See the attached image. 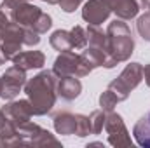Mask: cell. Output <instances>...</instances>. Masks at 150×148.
<instances>
[{"label":"cell","mask_w":150,"mask_h":148,"mask_svg":"<svg viewBox=\"0 0 150 148\" xmlns=\"http://www.w3.org/2000/svg\"><path fill=\"white\" fill-rule=\"evenodd\" d=\"M112 14V9L103 0H87L82 7V19L89 25H101Z\"/></svg>","instance_id":"11"},{"label":"cell","mask_w":150,"mask_h":148,"mask_svg":"<svg viewBox=\"0 0 150 148\" xmlns=\"http://www.w3.org/2000/svg\"><path fill=\"white\" fill-rule=\"evenodd\" d=\"M133 136L136 143L143 148H150V111L143 115L133 127Z\"/></svg>","instance_id":"18"},{"label":"cell","mask_w":150,"mask_h":148,"mask_svg":"<svg viewBox=\"0 0 150 148\" xmlns=\"http://www.w3.org/2000/svg\"><path fill=\"white\" fill-rule=\"evenodd\" d=\"M2 118H4V113H2V110H0V122H2Z\"/></svg>","instance_id":"32"},{"label":"cell","mask_w":150,"mask_h":148,"mask_svg":"<svg viewBox=\"0 0 150 148\" xmlns=\"http://www.w3.org/2000/svg\"><path fill=\"white\" fill-rule=\"evenodd\" d=\"M40 44V35L33 30L23 28L18 23H9V26L0 33V54L5 61H12L16 54L21 52V49L33 47Z\"/></svg>","instance_id":"3"},{"label":"cell","mask_w":150,"mask_h":148,"mask_svg":"<svg viewBox=\"0 0 150 148\" xmlns=\"http://www.w3.org/2000/svg\"><path fill=\"white\" fill-rule=\"evenodd\" d=\"M134 2L138 4V7H140V9H147V5H149L150 0H134Z\"/></svg>","instance_id":"29"},{"label":"cell","mask_w":150,"mask_h":148,"mask_svg":"<svg viewBox=\"0 0 150 148\" xmlns=\"http://www.w3.org/2000/svg\"><path fill=\"white\" fill-rule=\"evenodd\" d=\"M19 145H23L19 129L12 122H9L4 115L0 122V147H19Z\"/></svg>","instance_id":"16"},{"label":"cell","mask_w":150,"mask_h":148,"mask_svg":"<svg viewBox=\"0 0 150 148\" xmlns=\"http://www.w3.org/2000/svg\"><path fill=\"white\" fill-rule=\"evenodd\" d=\"M86 32H87V45L107 51V32H103L96 25H89L86 28ZM107 54H108V51H107Z\"/></svg>","instance_id":"20"},{"label":"cell","mask_w":150,"mask_h":148,"mask_svg":"<svg viewBox=\"0 0 150 148\" xmlns=\"http://www.w3.org/2000/svg\"><path fill=\"white\" fill-rule=\"evenodd\" d=\"M143 80V65L142 63H129L120 72L117 78H113L107 89H110L117 96L119 101H126L133 89H136Z\"/></svg>","instance_id":"5"},{"label":"cell","mask_w":150,"mask_h":148,"mask_svg":"<svg viewBox=\"0 0 150 148\" xmlns=\"http://www.w3.org/2000/svg\"><path fill=\"white\" fill-rule=\"evenodd\" d=\"M12 63L23 70H40L45 65V54L40 51H25L12 58Z\"/></svg>","instance_id":"14"},{"label":"cell","mask_w":150,"mask_h":148,"mask_svg":"<svg viewBox=\"0 0 150 148\" xmlns=\"http://www.w3.org/2000/svg\"><path fill=\"white\" fill-rule=\"evenodd\" d=\"M18 129H19V134H21V141L26 147H47V145L61 147V143L54 138V134H51L47 129L40 127L38 124L26 122V124L19 125Z\"/></svg>","instance_id":"7"},{"label":"cell","mask_w":150,"mask_h":148,"mask_svg":"<svg viewBox=\"0 0 150 148\" xmlns=\"http://www.w3.org/2000/svg\"><path fill=\"white\" fill-rule=\"evenodd\" d=\"M82 92V82L79 77H58L56 94L63 101H74Z\"/></svg>","instance_id":"13"},{"label":"cell","mask_w":150,"mask_h":148,"mask_svg":"<svg viewBox=\"0 0 150 148\" xmlns=\"http://www.w3.org/2000/svg\"><path fill=\"white\" fill-rule=\"evenodd\" d=\"M110 9L112 12L122 21H129L133 18L138 16L140 12V7L134 0H103Z\"/></svg>","instance_id":"15"},{"label":"cell","mask_w":150,"mask_h":148,"mask_svg":"<svg viewBox=\"0 0 150 148\" xmlns=\"http://www.w3.org/2000/svg\"><path fill=\"white\" fill-rule=\"evenodd\" d=\"M107 51H108V61H107L105 68H108V70L117 66L119 63H126L134 51L133 33L122 19H115L112 23H108Z\"/></svg>","instance_id":"2"},{"label":"cell","mask_w":150,"mask_h":148,"mask_svg":"<svg viewBox=\"0 0 150 148\" xmlns=\"http://www.w3.org/2000/svg\"><path fill=\"white\" fill-rule=\"evenodd\" d=\"M147 9H149V11H150V2H149V5H147Z\"/></svg>","instance_id":"33"},{"label":"cell","mask_w":150,"mask_h":148,"mask_svg":"<svg viewBox=\"0 0 150 148\" xmlns=\"http://www.w3.org/2000/svg\"><path fill=\"white\" fill-rule=\"evenodd\" d=\"M0 84H2L0 98L5 99V101L14 99L26 84V70H23V68H19L16 65L7 68L5 73L0 77Z\"/></svg>","instance_id":"9"},{"label":"cell","mask_w":150,"mask_h":148,"mask_svg":"<svg viewBox=\"0 0 150 148\" xmlns=\"http://www.w3.org/2000/svg\"><path fill=\"white\" fill-rule=\"evenodd\" d=\"M52 72L56 77H79L80 78V77L89 75L93 70L87 66V63L84 61L80 54H77L74 51H63L54 59Z\"/></svg>","instance_id":"6"},{"label":"cell","mask_w":150,"mask_h":148,"mask_svg":"<svg viewBox=\"0 0 150 148\" xmlns=\"http://www.w3.org/2000/svg\"><path fill=\"white\" fill-rule=\"evenodd\" d=\"M70 33H72V51H80V49H84L87 45V32H86V28L77 25L70 30Z\"/></svg>","instance_id":"22"},{"label":"cell","mask_w":150,"mask_h":148,"mask_svg":"<svg viewBox=\"0 0 150 148\" xmlns=\"http://www.w3.org/2000/svg\"><path fill=\"white\" fill-rule=\"evenodd\" d=\"M136 30L145 42H150V11L142 14L136 21Z\"/></svg>","instance_id":"23"},{"label":"cell","mask_w":150,"mask_h":148,"mask_svg":"<svg viewBox=\"0 0 150 148\" xmlns=\"http://www.w3.org/2000/svg\"><path fill=\"white\" fill-rule=\"evenodd\" d=\"M80 56L84 58V61L87 63V66H89L91 70L100 68V66H105L107 61H108V54H107V51L98 49V47H93V45H86L84 51L80 52Z\"/></svg>","instance_id":"17"},{"label":"cell","mask_w":150,"mask_h":148,"mask_svg":"<svg viewBox=\"0 0 150 148\" xmlns=\"http://www.w3.org/2000/svg\"><path fill=\"white\" fill-rule=\"evenodd\" d=\"M79 124H80V113H70V111H61L54 115L52 125L54 131L61 136H72L79 134Z\"/></svg>","instance_id":"12"},{"label":"cell","mask_w":150,"mask_h":148,"mask_svg":"<svg viewBox=\"0 0 150 148\" xmlns=\"http://www.w3.org/2000/svg\"><path fill=\"white\" fill-rule=\"evenodd\" d=\"M0 110L5 115V118H7L9 122H12L16 127H19V125L30 122V118L35 115L28 99H18V101L11 99V101H9L4 108H0Z\"/></svg>","instance_id":"10"},{"label":"cell","mask_w":150,"mask_h":148,"mask_svg":"<svg viewBox=\"0 0 150 148\" xmlns=\"http://www.w3.org/2000/svg\"><path fill=\"white\" fill-rule=\"evenodd\" d=\"M117 103H120V101L117 99V96L113 94L110 89H107L105 92H101V96H100V106H101V110L112 111Z\"/></svg>","instance_id":"24"},{"label":"cell","mask_w":150,"mask_h":148,"mask_svg":"<svg viewBox=\"0 0 150 148\" xmlns=\"http://www.w3.org/2000/svg\"><path fill=\"white\" fill-rule=\"evenodd\" d=\"M56 84H58V77L54 75L52 70H44L37 73L33 78L26 80L25 92H26V98L35 115L38 117L47 115L54 108L56 99H58Z\"/></svg>","instance_id":"1"},{"label":"cell","mask_w":150,"mask_h":148,"mask_svg":"<svg viewBox=\"0 0 150 148\" xmlns=\"http://www.w3.org/2000/svg\"><path fill=\"white\" fill-rule=\"evenodd\" d=\"M40 2H47V4H52V5L54 4H59V0H40Z\"/></svg>","instance_id":"30"},{"label":"cell","mask_w":150,"mask_h":148,"mask_svg":"<svg viewBox=\"0 0 150 148\" xmlns=\"http://www.w3.org/2000/svg\"><path fill=\"white\" fill-rule=\"evenodd\" d=\"M25 2H28V0H2V4H0V9L9 16L12 11H16L19 5H23Z\"/></svg>","instance_id":"25"},{"label":"cell","mask_w":150,"mask_h":148,"mask_svg":"<svg viewBox=\"0 0 150 148\" xmlns=\"http://www.w3.org/2000/svg\"><path fill=\"white\" fill-rule=\"evenodd\" d=\"M4 61H5V59H4V56L0 54V65H4Z\"/></svg>","instance_id":"31"},{"label":"cell","mask_w":150,"mask_h":148,"mask_svg":"<svg viewBox=\"0 0 150 148\" xmlns=\"http://www.w3.org/2000/svg\"><path fill=\"white\" fill-rule=\"evenodd\" d=\"M105 118H107V111L105 110H94L89 115V129L91 134H101V131L105 129Z\"/></svg>","instance_id":"21"},{"label":"cell","mask_w":150,"mask_h":148,"mask_svg":"<svg viewBox=\"0 0 150 148\" xmlns=\"http://www.w3.org/2000/svg\"><path fill=\"white\" fill-rule=\"evenodd\" d=\"M84 0H59V7L63 12H74L75 9H79V5L82 4Z\"/></svg>","instance_id":"26"},{"label":"cell","mask_w":150,"mask_h":148,"mask_svg":"<svg viewBox=\"0 0 150 148\" xmlns=\"http://www.w3.org/2000/svg\"><path fill=\"white\" fill-rule=\"evenodd\" d=\"M9 23H11L9 16H7V14H5V12L0 9V33H2V32H4V30L9 26Z\"/></svg>","instance_id":"27"},{"label":"cell","mask_w":150,"mask_h":148,"mask_svg":"<svg viewBox=\"0 0 150 148\" xmlns=\"http://www.w3.org/2000/svg\"><path fill=\"white\" fill-rule=\"evenodd\" d=\"M143 78H145L147 85L150 87V63H149V65H145V66H143Z\"/></svg>","instance_id":"28"},{"label":"cell","mask_w":150,"mask_h":148,"mask_svg":"<svg viewBox=\"0 0 150 148\" xmlns=\"http://www.w3.org/2000/svg\"><path fill=\"white\" fill-rule=\"evenodd\" d=\"M105 131L108 136V145H112V147H133L129 131H127L122 117L119 113H113V110L107 111Z\"/></svg>","instance_id":"8"},{"label":"cell","mask_w":150,"mask_h":148,"mask_svg":"<svg viewBox=\"0 0 150 148\" xmlns=\"http://www.w3.org/2000/svg\"><path fill=\"white\" fill-rule=\"evenodd\" d=\"M0 89H2V84H0Z\"/></svg>","instance_id":"34"},{"label":"cell","mask_w":150,"mask_h":148,"mask_svg":"<svg viewBox=\"0 0 150 148\" xmlns=\"http://www.w3.org/2000/svg\"><path fill=\"white\" fill-rule=\"evenodd\" d=\"M9 19L12 23H18L23 28L37 32L38 35L47 33V30H51V26H52V18L47 12H44L40 7H35L28 2H25L16 11H12L9 14Z\"/></svg>","instance_id":"4"},{"label":"cell","mask_w":150,"mask_h":148,"mask_svg":"<svg viewBox=\"0 0 150 148\" xmlns=\"http://www.w3.org/2000/svg\"><path fill=\"white\" fill-rule=\"evenodd\" d=\"M51 47L63 52V51H72V33L70 30H56L49 38Z\"/></svg>","instance_id":"19"}]
</instances>
